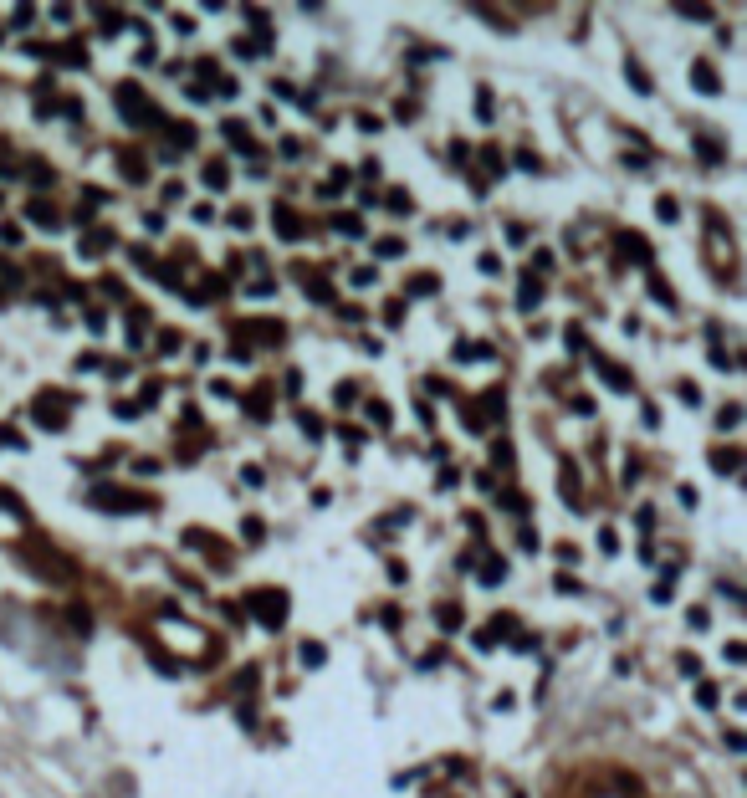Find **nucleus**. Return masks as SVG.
<instances>
[{
	"mask_svg": "<svg viewBox=\"0 0 747 798\" xmlns=\"http://www.w3.org/2000/svg\"><path fill=\"white\" fill-rule=\"evenodd\" d=\"M118 108H123V118L134 123V128H154V123H159V108H149V98L139 93L134 82L118 87Z\"/></svg>",
	"mask_w": 747,
	"mask_h": 798,
	"instance_id": "obj_1",
	"label": "nucleus"
},
{
	"mask_svg": "<svg viewBox=\"0 0 747 798\" xmlns=\"http://www.w3.org/2000/svg\"><path fill=\"white\" fill-rule=\"evenodd\" d=\"M246 604H251V614H256L267 630H282V619H287V594H282V589H261V594H251Z\"/></svg>",
	"mask_w": 747,
	"mask_h": 798,
	"instance_id": "obj_2",
	"label": "nucleus"
},
{
	"mask_svg": "<svg viewBox=\"0 0 747 798\" xmlns=\"http://www.w3.org/2000/svg\"><path fill=\"white\" fill-rule=\"evenodd\" d=\"M93 502H98V507H108V512H134V507H139V497L113 492V486H93Z\"/></svg>",
	"mask_w": 747,
	"mask_h": 798,
	"instance_id": "obj_3",
	"label": "nucleus"
},
{
	"mask_svg": "<svg viewBox=\"0 0 747 798\" xmlns=\"http://www.w3.org/2000/svg\"><path fill=\"white\" fill-rule=\"evenodd\" d=\"M272 220H277V236H282V241H297V236H302V220L292 215V205H277Z\"/></svg>",
	"mask_w": 747,
	"mask_h": 798,
	"instance_id": "obj_4",
	"label": "nucleus"
},
{
	"mask_svg": "<svg viewBox=\"0 0 747 798\" xmlns=\"http://www.w3.org/2000/svg\"><path fill=\"white\" fill-rule=\"evenodd\" d=\"M538 302H543V277H522V287H517V307H522V313H533Z\"/></svg>",
	"mask_w": 747,
	"mask_h": 798,
	"instance_id": "obj_5",
	"label": "nucleus"
},
{
	"mask_svg": "<svg viewBox=\"0 0 747 798\" xmlns=\"http://www.w3.org/2000/svg\"><path fill=\"white\" fill-rule=\"evenodd\" d=\"M620 256H625V261H635V266H645V261H650V246H645L635 231H625V236H620Z\"/></svg>",
	"mask_w": 747,
	"mask_h": 798,
	"instance_id": "obj_6",
	"label": "nucleus"
},
{
	"mask_svg": "<svg viewBox=\"0 0 747 798\" xmlns=\"http://www.w3.org/2000/svg\"><path fill=\"white\" fill-rule=\"evenodd\" d=\"M36 420L47 425V430H62V425H67V415H62L57 405H47V394H41V405H36Z\"/></svg>",
	"mask_w": 747,
	"mask_h": 798,
	"instance_id": "obj_7",
	"label": "nucleus"
},
{
	"mask_svg": "<svg viewBox=\"0 0 747 798\" xmlns=\"http://www.w3.org/2000/svg\"><path fill=\"white\" fill-rule=\"evenodd\" d=\"M691 82H696V93H722V82H717V72H712L707 62H701V67L691 72Z\"/></svg>",
	"mask_w": 747,
	"mask_h": 798,
	"instance_id": "obj_8",
	"label": "nucleus"
},
{
	"mask_svg": "<svg viewBox=\"0 0 747 798\" xmlns=\"http://www.w3.org/2000/svg\"><path fill=\"white\" fill-rule=\"evenodd\" d=\"M599 374H604V384H609V389H630V369H614V364H604V359H599Z\"/></svg>",
	"mask_w": 747,
	"mask_h": 798,
	"instance_id": "obj_9",
	"label": "nucleus"
},
{
	"mask_svg": "<svg viewBox=\"0 0 747 798\" xmlns=\"http://www.w3.org/2000/svg\"><path fill=\"white\" fill-rule=\"evenodd\" d=\"M226 180H231V169H226L221 159H215V164H205V185H210V190H226Z\"/></svg>",
	"mask_w": 747,
	"mask_h": 798,
	"instance_id": "obj_10",
	"label": "nucleus"
},
{
	"mask_svg": "<svg viewBox=\"0 0 747 798\" xmlns=\"http://www.w3.org/2000/svg\"><path fill=\"white\" fill-rule=\"evenodd\" d=\"M323 660H328V655H323V645H318V640H307V645H302V665H307V671H318Z\"/></svg>",
	"mask_w": 747,
	"mask_h": 798,
	"instance_id": "obj_11",
	"label": "nucleus"
},
{
	"mask_svg": "<svg viewBox=\"0 0 747 798\" xmlns=\"http://www.w3.org/2000/svg\"><path fill=\"white\" fill-rule=\"evenodd\" d=\"M435 292H441V282H435V277H430V272H425V277H415V282H410V297H435Z\"/></svg>",
	"mask_w": 747,
	"mask_h": 798,
	"instance_id": "obj_12",
	"label": "nucleus"
},
{
	"mask_svg": "<svg viewBox=\"0 0 747 798\" xmlns=\"http://www.w3.org/2000/svg\"><path fill=\"white\" fill-rule=\"evenodd\" d=\"M435 619H441V630H456V625H461V609H456V604H441V609H435Z\"/></svg>",
	"mask_w": 747,
	"mask_h": 798,
	"instance_id": "obj_13",
	"label": "nucleus"
},
{
	"mask_svg": "<svg viewBox=\"0 0 747 798\" xmlns=\"http://www.w3.org/2000/svg\"><path fill=\"white\" fill-rule=\"evenodd\" d=\"M476 118H481V123H492V118H497V113H492V93H487V87L476 93Z\"/></svg>",
	"mask_w": 747,
	"mask_h": 798,
	"instance_id": "obj_14",
	"label": "nucleus"
},
{
	"mask_svg": "<svg viewBox=\"0 0 747 798\" xmlns=\"http://www.w3.org/2000/svg\"><path fill=\"white\" fill-rule=\"evenodd\" d=\"M31 220H41V226H57V210H52L47 200H36V205H31Z\"/></svg>",
	"mask_w": 747,
	"mask_h": 798,
	"instance_id": "obj_15",
	"label": "nucleus"
},
{
	"mask_svg": "<svg viewBox=\"0 0 747 798\" xmlns=\"http://www.w3.org/2000/svg\"><path fill=\"white\" fill-rule=\"evenodd\" d=\"M333 231H343V236H359L364 226H359V215H338V220H333Z\"/></svg>",
	"mask_w": 747,
	"mask_h": 798,
	"instance_id": "obj_16",
	"label": "nucleus"
},
{
	"mask_svg": "<svg viewBox=\"0 0 747 798\" xmlns=\"http://www.w3.org/2000/svg\"><path fill=\"white\" fill-rule=\"evenodd\" d=\"M502 579H507V563L492 558V568H481V584H502Z\"/></svg>",
	"mask_w": 747,
	"mask_h": 798,
	"instance_id": "obj_17",
	"label": "nucleus"
},
{
	"mask_svg": "<svg viewBox=\"0 0 747 798\" xmlns=\"http://www.w3.org/2000/svg\"><path fill=\"white\" fill-rule=\"evenodd\" d=\"M0 446H11V451H26V440L11 430V425H0Z\"/></svg>",
	"mask_w": 747,
	"mask_h": 798,
	"instance_id": "obj_18",
	"label": "nucleus"
},
{
	"mask_svg": "<svg viewBox=\"0 0 747 798\" xmlns=\"http://www.w3.org/2000/svg\"><path fill=\"white\" fill-rule=\"evenodd\" d=\"M82 251H87V256H93V251H108V231H93V236L82 241Z\"/></svg>",
	"mask_w": 747,
	"mask_h": 798,
	"instance_id": "obj_19",
	"label": "nucleus"
},
{
	"mask_svg": "<svg viewBox=\"0 0 747 798\" xmlns=\"http://www.w3.org/2000/svg\"><path fill=\"white\" fill-rule=\"evenodd\" d=\"M481 154H487V159H481V164H487L492 174H502V169H507V159H502V149H481Z\"/></svg>",
	"mask_w": 747,
	"mask_h": 798,
	"instance_id": "obj_20",
	"label": "nucleus"
},
{
	"mask_svg": "<svg viewBox=\"0 0 747 798\" xmlns=\"http://www.w3.org/2000/svg\"><path fill=\"white\" fill-rule=\"evenodd\" d=\"M737 420H742V405H727V410H722V415H717V425H722V430H732V425H737Z\"/></svg>",
	"mask_w": 747,
	"mask_h": 798,
	"instance_id": "obj_21",
	"label": "nucleus"
},
{
	"mask_svg": "<svg viewBox=\"0 0 747 798\" xmlns=\"http://www.w3.org/2000/svg\"><path fill=\"white\" fill-rule=\"evenodd\" d=\"M712 466H717V471H737V451H717Z\"/></svg>",
	"mask_w": 747,
	"mask_h": 798,
	"instance_id": "obj_22",
	"label": "nucleus"
},
{
	"mask_svg": "<svg viewBox=\"0 0 747 798\" xmlns=\"http://www.w3.org/2000/svg\"><path fill=\"white\" fill-rule=\"evenodd\" d=\"M374 277H379V272H374V266H359V272H354V277H348V282H354V287H374Z\"/></svg>",
	"mask_w": 747,
	"mask_h": 798,
	"instance_id": "obj_23",
	"label": "nucleus"
},
{
	"mask_svg": "<svg viewBox=\"0 0 747 798\" xmlns=\"http://www.w3.org/2000/svg\"><path fill=\"white\" fill-rule=\"evenodd\" d=\"M297 420H302V430H307V435H313V440H318V435H323V420H318V415H307V410H302V415H297Z\"/></svg>",
	"mask_w": 747,
	"mask_h": 798,
	"instance_id": "obj_24",
	"label": "nucleus"
},
{
	"mask_svg": "<svg viewBox=\"0 0 747 798\" xmlns=\"http://www.w3.org/2000/svg\"><path fill=\"white\" fill-rule=\"evenodd\" d=\"M307 297H318V302H328V297H333V287H328V282H307Z\"/></svg>",
	"mask_w": 747,
	"mask_h": 798,
	"instance_id": "obj_25",
	"label": "nucleus"
},
{
	"mask_svg": "<svg viewBox=\"0 0 747 798\" xmlns=\"http://www.w3.org/2000/svg\"><path fill=\"white\" fill-rule=\"evenodd\" d=\"M389 210H394V215H405V210H410V200H405V190H394V195H389Z\"/></svg>",
	"mask_w": 747,
	"mask_h": 798,
	"instance_id": "obj_26",
	"label": "nucleus"
},
{
	"mask_svg": "<svg viewBox=\"0 0 747 798\" xmlns=\"http://www.w3.org/2000/svg\"><path fill=\"white\" fill-rule=\"evenodd\" d=\"M21 241V226H0V246H16Z\"/></svg>",
	"mask_w": 747,
	"mask_h": 798,
	"instance_id": "obj_27",
	"label": "nucleus"
},
{
	"mask_svg": "<svg viewBox=\"0 0 747 798\" xmlns=\"http://www.w3.org/2000/svg\"><path fill=\"white\" fill-rule=\"evenodd\" d=\"M696 701H701V706H717V686L707 681V686H701V691H696Z\"/></svg>",
	"mask_w": 747,
	"mask_h": 798,
	"instance_id": "obj_28",
	"label": "nucleus"
},
{
	"mask_svg": "<svg viewBox=\"0 0 747 798\" xmlns=\"http://www.w3.org/2000/svg\"><path fill=\"white\" fill-rule=\"evenodd\" d=\"M379 256H405V241H379Z\"/></svg>",
	"mask_w": 747,
	"mask_h": 798,
	"instance_id": "obj_29",
	"label": "nucleus"
},
{
	"mask_svg": "<svg viewBox=\"0 0 747 798\" xmlns=\"http://www.w3.org/2000/svg\"><path fill=\"white\" fill-rule=\"evenodd\" d=\"M241 481H246V486H261L267 476H261V466H246V471H241Z\"/></svg>",
	"mask_w": 747,
	"mask_h": 798,
	"instance_id": "obj_30",
	"label": "nucleus"
}]
</instances>
